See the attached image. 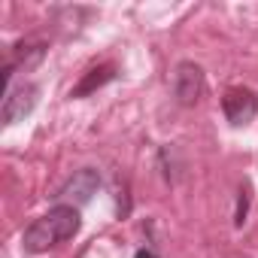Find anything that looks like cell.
I'll return each mask as SVG.
<instances>
[{
	"label": "cell",
	"instance_id": "obj_5",
	"mask_svg": "<svg viewBox=\"0 0 258 258\" xmlns=\"http://www.w3.org/2000/svg\"><path fill=\"white\" fill-rule=\"evenodd\" d=\"M222 109H225V118L234 127H243L258 115V97L249 88H228L225 97H222Z\"/></svg>",
	"mask_w": 258,
	"mask_h": 258
},
{
	"label": "cell",
	"instance_id": "obj_1",
	"mask_svg": "<svg viewBox=\"0 0 258 258\" xmlns=\"http://www.w3.org/2000/svg\"><path fill=\"white\" fill-rule=\"evenodd\" d=\"M79 207H70V204H58L52 207L46 216L34 219L28 228H25V237H22V246L25 252L31 255H40V252H49L67 240H73L79 234Z\"/></svg>",
	"mask_w": 258,
	"mask_h": 258
},
{
	"label": "cell",
	"instance_id": "obj_3",
	"mask_svg": "<svg viewBox=\"0 0 258 258\" xmlns=\"http://www.w3.org/2000/svg\"><path fill=\"white\" fill-rule=\"evenodd\" d=\"M37 97H40V85H34V82L10 85L7 88V97H4V109H0L4 124H16L25 115H31L34 106H37Z\"/></svg>",
	"mask_w": 258,
	"mask_h": 258
},
{
	"label": "cell",
	"instance_id": "obj_4",
	"mask_svg": "<svg viewBox=\"0 0 258 258\" xmlns=\"http://www.w3.org/2000/svg\"><path fill=\"white\" fill-rule=\"evenodd\" d=\"M97 188H100V173H97L94 167H82V170H76V173L61 185L58 201H61V204H70V207H82V204L91 201V195H94Z\"/></svg>",
	"mask_w": 258,
	"mask_h": 258
},
{
	"label": "cell",
	"instance_id": "obj_6",
	"mask_svg": "<svg viewBox=\"0 0 258 258\" xmlns=\"http://www.w3.org/2000/svg\"><path fill=\"white\" fill-rule=\"evenodd\" d=\"M109 79H115V67L112 64H100V67H91L85 76H82V82L70 91V97H85V94H91V91H97V88H103Z\"/></svg>",
	"mask_w": 258,
	"mask_h": 258
},
{
	"label": "cell",
	"instance_id": "obj_2",
	"mask_svg": "<svg viewBox=\"0 0 258 258\" xmlns=\"http://www.w3.org/2000/svg\"><path fill=\"white\" fill-rule=\"evenodd\" d=\"M207 88V79H204V70L201 64L195 61H179L176 70H173V97L182 103V106H195L201 100Z\"/></svg>",
	"mask_w": 258,
	"mask_h": 258
},
{
	"label": "cell",
	"instance_id": "obj_7",
	"mask_svg": "<svg viewBox=\"0 0 258 258\" xmlns=\"http://www.w3.org/2000/svg\"><path fill=\"white\" fill-rule=\"evenodd\" d=\"M246 207H249V191H246V188H240V201H237V216H234V225H237V228H243V222H246Z\"/></svg>",
	"mask_w": 258,
	"mask_h": 258
}]
</instances>
